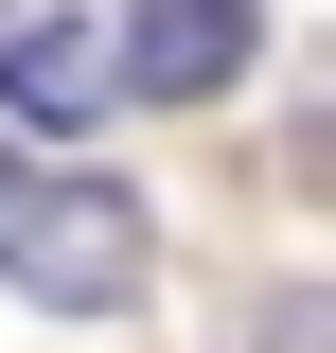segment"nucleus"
Masks as SVG:
<instances>
[{
	"label": "nucleus",
	"mask_w": 336,
	"mask_h": 353,
	"mask_svg": "<svg viewBox=\"0 0 336 353\" xmlns=\"http://www.w3.org/2000/svg\"><path fill=\"white\" fill-rule=\"evenodd\" d=\"M106 88H124V36L106 18H53V0L0 18V124H106Z\"/></svg>",
	"instance_id": "7ed1b4c3"
},
{
	"label": "nucleus",
	"mask_w": 336,
	"mask_h": 353,
	"mask_svg": "<svg viewBox=\"0 0 336 353\" xmlns=\"http://www.w3.org/2000/svg\"><path fill=\"white\" fill-rule=\"evenodd\" d=\"M248 353H336V283H283V301L248 318Z\"/></svg>",
	"instance_id": "20e7f679"
},
{
	"label": "nucleus",
	"mask_w": 336,
	"mask_h": 353,
	"mask_svg": "<svg viewBox=\"0 0 336 353\" xmlns=\"http://www.w3.org/2000/svg\"><path fill=\"white\" fill-rule=\"evenodd\" d=\"M106 36H124V88H142V106H212V88L265 53V0H124Z\"/></svg>",
	"instance_id": "f03ea898"
},
{
	"label": "nucleus",
	"mask_w": 336,
	"mask_h": 353,
	"mask_svg": "<svg viewBox=\"0 0 336 353\" xmlns=\"http://www.w3.org/2000/svg\"><path fill=\"white\" fill-rule=\"evenodd\" d=\"M0 18H18V0H0Z\"/></svg>",
	"instance_id": "39448f33"
},
{
	"label": "nucleus",
	"mask_w": 336,
	"mask_h": 353,
	"mask_svg": "<svg viewBox=\"0 0 336 353\" xmlns=\"http://www.w3.org/2000/svg\"><path fill=\"white\" fill-rule=\"evenodd\" d=\"M142 265H160V230H142L124 176H71V159H36V141H0V283H18V301L124 318Z\"/></svg>",
	"instance_id": "f257e3e1"
}]
</instances>
